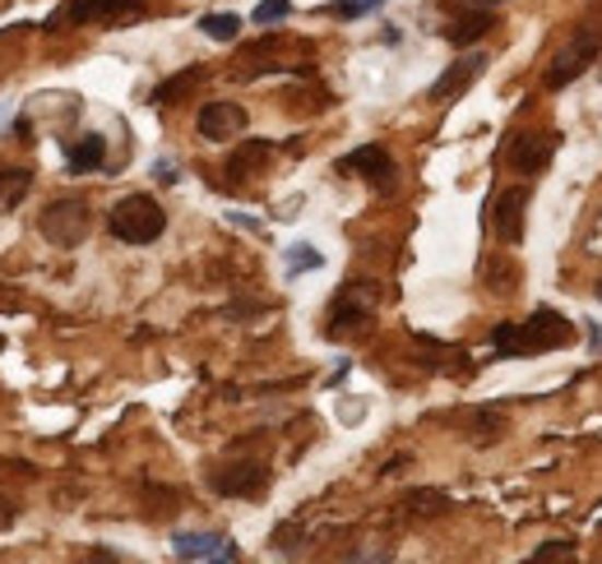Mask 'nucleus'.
<instances>
[{
    "label": "nucleus",
    "instance_id": "393cba45",
    "mask_svg": "<svg viewBox=\"0 0 602 564\" xmlns=\"http://www.w3.org/2000/svg\"><path fill=\"white\" fill-rule=\"evenodd\" d=\"M533 560H538V564H547V560H575V547H570V541H547V547L533 551Z\"/></svg>",
    "mask_w": 602,
    "mask_h": 564
},
{
    "label": "nucleus",
    "instance_id": "f3484780",
    "mask_svg": "<svg viewBox=\"0 0 602 564\" xmlns=\"http://www.w3.org/2000/svg\"><path fill=\"white\" fill-rule=\"evenodd\" d=\"M200 80H204V65H190V70L172 74V80H163L158 88H153L149 103H153V107H172V103H181V97H190V88H196Z\"/></svg>",
    "mask_w": 602,
    "mask_h": 564
},
{
    "label": "nucleus",
    "instance_id": "1a4fd4ad",
    "mask_svg": "<svg viewBox=\"0 0 602 564\" xmlns=\"http://www.w3.org/2000/svg\"><path fill=\"white\" fill-rule=\"evenodd\" d=\"M533 200V185H510V190H500L496 200H492V231H496V241L505 245H519L523 241V208H529Z\"/></svg>",
    "mask_w": 602,
    "mask_h": 564
},
{
    "label": "nucleus",
    "instance_id": "2eb2a0df",
    "mask_svg": "<svg viewBox=\"0 0 602 564\" xmlns=\"http://www.w3.org/2000/svg\"><path fill=\"white\" fill-rule=\"evenodd\" d=\"M496 28V10H463L450 28H445V43L450 47H473V43H482Z\"/></svg>",
    "mask_w": 602,
    "mask_h": 564
},
{
    "label": "nucleus",
    "instance_id": "aec40b11",
    "mask_svg": "<svg viewBox=\"0 0 602 564\" xmlns=\"http://www.w3.org/2000/svg\"><path fill=\"white\" fill-rule=\"evenodd\" d=\"M500 435H505V417L496 412V407H477V412H473V425H469V440L496 444Z\"/></svg>",
    "mask_w": 602,
    "mask_h": 564
},
{
    "label": "nucleus",
    "instance_id": "39448f33",
    "mask_svg": "<svg viewBox=\"0 0 602 564\" xmlns=\"http://www.w3.org/2000/svg\"><path fill=\"white\" fill-rule=\"evenodd\" d=\"M334 171H339V177H362L380 194H390L399 185V163L390 158V148H385V144H362L353 153H343V158L334 163Z\"/></svg>",
    "mask_w": 602,
    "mask_h": 564
},
{
    "label": "nucleus",
    "instance_id": "20e7f679",
    "mask_svg": "<svg viewBox=\"0 0 602 564\" xmlns=\"http://www.w3.org/2000/svg\"><path fill=\"white\" fill-rule=\"evenodd\" d=\"M37 231L56 245V250H74L88 231H93V213L84 200H56L43 208V218H37Z\"/></svg>",
    "mask_w": 602,
    "mask_h": 564
},
{
    "label": "nucleus",
    "instance_id": "bb28decb",
    "mask_svg": "<svg viewBox=\"0 0 602 564\" xmlns=\"http://www.w3.org/2000/svg\"><path fill=\"white\" fill-rule=\"evenodd\" d=\"M153 177H158L163 185H177V181H181V177H177V167H172V163H163V158L153 163Z\"/></svg>",
    "mask_w": 602,
    "mask_h": 564
},
{
    "label": "nucleus",
    "instance_id": "4468645a",
    "mask_svg": "<svg viewBox=\"0 0 602 564\" xmlns=\"http://www.w3.org/2000/svg\"><path fill=\"white\" fill-rule=\"evenodd\" d=\"M107 163V140L103 134H80L74 144H66V171L70 177H88Z\"/></svg>",
    "mask_w": 602,
    "mask_h": 564
},
{
    "label": "nucleus",
    "instance_id": "dca6fc26",
    "mask_svg": "<svg viewBox=\"0 0 602 564\" xmlns=\"http://www.w3.org/2000/svg\"><path fill=\"white\" fill-rule=\"evenodd\" d=\"M274 158V144L269 140H246L237 153L227 158V177H256V171Z\"/></svg>",
    "mask_w": 602,
    "mask_h": 564
},
{
    "label": "nucleus",
    "instance_id": "f8f14e48",
    "mask_svg": "<svg viewBox=\"0 0 602 564\" xmlns=\"http://www.w3.org/2000/svg\"><path fill=\"white\" fill-rule=\"evenodd\" d=\"M209 485L227 500H260L269 491V468L264 463H237V468H219Z\"/></svg>",
    "mask_w": 602,
    "mask_h": 564
},
{
    "label": "nucleus",
    "instance_id": "6ab92c4d",
    "mask_svg": "<svg viewBox=\"0 0 602 564\" xmlns=\"http://www.w3.org/2000/svg\"><path fill=\"white\" fill-rule=\"evenodd\" d=\"M310 268H324V255L310 241H297V245H287V255H283V274L287 278H302L310 274Z\"/></svg>",
    "mask_w": 602,
    "mask_h": 564
},
{
    "label": "nucleus",
    "instance_id": "f03ea898",
    "mask_svg": "<svg viewBox=\"0 0 602 564\" xmlns=\"http://www.w3.org/2000/svg\"><path fill=\"white\" fill-rule=\"evenodd\" d=\"M107 231L126 245H153L167 231V213L153 194H126L107 213Z\"/></svg>",
    "mask_w": 602,
    "mask_h": 564
},
{
    "label": "nucleus",
    "instance_id": "cd10ccee",
    "mask_svg": "<svg viewBox=\"0 0 602 564\" xmlns=\"http://www.w3.org/2000/svg\"><path fill=\"white\" fill-rule=\"evenodd\" d=\"M593 297H598V301H602V283H598V287H593Z\"/></svg>",
    "mask_w": 602,
    "mask_h": 564
},
{
    "label": "nucleus",
    "instance_id": "9d476101",
    "mask_svg": "<svg viewBox=\"0 0 602 564\" xmlns=\"http://www.w3.org/2000/svg\"><path fill=\"white\" fill-rule=\"evenodd\" d=\"M172 555L177 560H219V564H237L241 547L223 532H177L172 537Z\"/></svg>",
    "mask_w": 602,
    "mask_h": 564
},
{
    "label": "nucleus",
    "instance_id": "a211bd4d",
    "mask_svg": "<svg viewBox=\"0 0 602 564\" xmlns=\"http://www.w3.org/2000/svg\"><path fill=\"white\" fill-rule=\"evenodd\" d=\"M28 190H33V171H24V167L0 171V213H14L19 204L28 200Z\"/></svg>",
    "mask_w": 602,
    "mask_h": 564
},
{
    "label": "nucleus",
    "instance_id": "9b49d317",
    "mask_svg": "<svg viewBox=\"0 0 602 564\" xmlns=\"http://www.w3.org/2000/svg\"><path fill=\"white\" fill-rule=\"evenodd\" d=\"M250 125V116L241 103H204L200 116H196V130H200V140L209 144H227V140H237V134Z\"/></svg>",
    "mask_w": 602,
    "mask_h": 564
},
{
    "label": "nucleus",
    "instance_id": "a878e982",
    "mask_svg": "<svg viewBox=\"0 0 602 564\" xmlns=\"http://www.w3.org/2000/svg\"><path fill=\"white\" fill-rule=\"evenodd\" d=\"M445 5H450V10H496V5H505V0H445Z\"/></svg>",
    "mask_w": 602,
    "mask_h": 564
},
{
    "label": "nucleus",
    "instance_id": "f257e3e1",
    "mask_svg": "<svg viewBox=\"0 0 602 564\" xmlns=\"http://www.w3.org/2000/svg\"><path fill=\"white\" fill-rule=\"evenodd\" d=\"M575 338L570 320L560 315V310H533L523 324H496L492 328V352L496 357H533V352H556V347H566Z\"/></svg>",
    "mask_w": 602,
    "mask_h": 564
},
{
    "label": "nucleus",
    "instance_id": "5701e85b",
    "mask_svg": "<svg viewBox=\"0 0 602 564\" xmlns=\"http://www.w3.org/2000/svg\"><path fill=\"white\" fill-rule=\"evenodd\" d=\"M380 5H390V0H334L329 14H334V19H362V14L380 10Z\"/></svg>",
    "mask_w": 602,
    "mask_h": 564
},
{
    "label": "nucleus",
    "instance_id": "0eeeda50",
    "mask_svg": "<svg viewBox=\"0 0 602 564\" xmlns=\"http://www.w3.org/2000/svg\"><path fill=\"white\" fill-rule=\"evenodd\" d=\"M560 148V130H519L510 134V144H505V163L519 177H538V171H547V163L556 158Z\"/></svg>",
    "mask_w": 602,
    "mask_h": 564
},
{
    "label": "nucleus",
    "instance_id": "423d86ee",
    "mask_svg": "<svg viewBox=\"0 0 602 564\" xmlns=\"http://www.w3.org/2000/svg\"><path fill=\"white\" fill-rule=\"evenodd\" d=\"M144 0H66L61 10L51 14L47 28H66V24H126V19H140Z\"/></svg>",
    "mask_w": 602,
    "mask_h": 564
},
{
    "label": "nucleus",
    "instance_id": "b1692460",
    "mask_svg": "<svg viewBox=\"0 0 602 564\" xmlns=\"http://www.w3.org/2000/svg\"><path fill=\"white\" fill-rule=\"evenodd\" d=\"M585 255H593V260H602V208L593 213V223L585 227Z\"/></svg>",
    "mask_w": 602,
    "mask_h": 564
},
{
    "label": "nucleus",
    "instance_id": "4be33fe9",
    "mask_svg": "<svg viewBox=\"0 0 602 564\" xmlns=\"http://www.w3.org/2000/svg\"><path fill=\"white\" fill-rule=\"evenodd\" d=\"M287 14H293V0H260V5H256V14H250V24L269 28V24H283Z\"/></svg>",
    "mask_w": 602,
    "mask_h": 564
},
{
    "label": "nucleus",
    "instance_id": "ddd939ff",
    "mask_svg": "<svg viewBox=\"0 0 602 564\" xmlns=\"http://www.w3.org/2000/svg\"><path fill=\"white\" fill-rule=\"evenodd\" d=\"M487 65H492V61H487V51H469V56H459L455 65H445V74L432 84V93H426V97H432V103H455L459 93H469V88L482 80V70H487Z\"/></svg>",
    "mask_w": 602,
    "mask_h": 564
},
{
    "label": "nucleus",
    "instance_id": "7ed1b4c3",
    "mask_svg": "<svg viewBox=\"0 0 602 564\" xmlns=\"http://www.w3.org/2000/svg\"><path fill=\"white\" fill-rule=\"evenodd\" d=\"M598 51H602V14L593 19V24H579V28L566 37V47L552 56V65H547V88H552V93L570 88L579 74H585V70L598 61Z\"/></svg>",
    "mask_w": 602,
    "mask_h": 564
},
{
    "label": "nucleus",
    "instance_id": "412c9836",
    "mask_svg": "<svg viewBox=\"0 0 602 564\" xmlns=\"http://www.w3.org/2000/svg\"><path fill=\"white\" fill-rule=\"evenodd\" d=\"M200 33L209 37V43H237V37H241V14H204Z\"/></svg>",
    "mask_w": 602,
    "mask_h": 564
},
{
    "label": "nucleus",
    "instance_id": "6e6552de",
    "mask_svg": "<svg viewBox=\"0 0 602 564\" xmlns=\"http://www.w3.org/2000/svg\"><path fill=\"white\" fill-rule=\"evenodd\" d=\"M376 301H380L376 283H347L339 297H334V310H329V328H324V334H329V338H343L347 328L366 324V320L376 315Z\"/></svg>",
    "mask_w": 602,
    "mask_h": 564
}]
</instances>
